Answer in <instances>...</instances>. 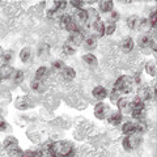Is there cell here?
Listing matches in <instances>:
<instances>
[{
    "mask_svg": "<svg viewBox=\"0 0 157 157\" xmlns=\"http://www.w3.org/2000/svg\"><path fill=\"white\" fill-rule=\"evenodd\" d=\"M137 98H140L143 102H147L152 100V97H153V90L151 89L149 86H141L137 89Z\"/></svg>",
    "mask_w": 157,
    "mask_h": 157,
    "instance_id": "7",
    "label": "cell"
},
{
    "mask_svg": "<svg viewBox=\"0 0 157 157\" xmlns=\"http://www.w3.org/2000/svg\"><path fill=\"white\" fill-rule=\"evenodd\" d=\"M156 21H157V14H156V11L153 9V11L151 12V14H149V18H148V22H149V25H151V29H153L156 26Z\"/></svg>",
    "mask_w": 157,
    "mask_h": 157,
    "instance_id": "40",
    "label": "cell"
},
{
    "mask_svg": "<svg viewBox=\"0 0 157 157\" xmlns=\"http://www.w3.org/2000/svg\"><path fill=\"white\" fill-rule=\"evenodd\" d=\"M72 17L70 16V14H62L60 17H59V24H60V26L62 28H66V25L68 22H71L72 21Z\"/></svg>",
    "mask_w": 157,
    "mask_h": 157,
    "instance_id": "37",
    "label": "cell"
},
{
    "mask_svg": "<svg viewBox=\"0 0 157 157\" xmlns=\"http://www.w3.org/2000/svg\"><path fill=\"white\" fill-rule=\"evenodd\" d=\"M92 96L96 98V100H98V102H102L105 100V98H107V96H109V92H107V89L105 86L102 85H97L93 88L92 90Z\"/></svg>",
    "mask_w": 157,
    "mask_h": 157,
    "instance_id": "6",
    "label": "cell"
},
{
    "mask_svg": "<svg viewBox=\"0 0 157 157\" xmlns=\"http://www.w3.org/2000/svg\"><path fill=\"white\" fill-rule=\"evenodd\" d=\"M0 81H2V77H0Z\"/></svg>",
    "mask_w": 157,
    "mask_h": 157,
    "instance_id": "48",
    "label": "cell"
},
{
    "mask_svg": "<svg viewBox=\"0 0 157 157\" xmlns=\"http://www.w3.org/2000/svg\"><path fill=\"white\" fill-rule=\"evenodd\" d=\"M63 52H64L66 55H68V56L75 55V54H76V47H75V46H72L71 43L67 41L64 45H63Z\"/></svg>",
    "mask_w": 157,
    "mask_h": 157,
    "instance_id": "32",
    "label": "cell"
},
{
    "mask_svg": "<svg viewBox=\"0 0 157 157\" xmlns=\"http://www.w3.org/2000/svg\"><path fill=\"white\" fill-rule=\"evenodd\" d=\"M84 33L80 32V30H76V32H73V33H70V37H68V42L71 43L72 46H81L82 43H84Z\"/></svg>",
    "mask_w": 157,
    "mask_h": 157,
    "instance_id": "4",
    "label": "cell"
},
{
    "mask_svg": "<svg viewBox=\"0 0 157 157\" xmlns=\"http://www.w3.org/2000/svg\"><path fill=\"white\" fill-rule=\"evenodd\" d=\"M7 155H8V157H22L24 151H22V149H20L18 147H17V148L8 149V151H7Z\"/></svg>",
    "mask_w": 157,
    "mask_h": 157,
    "instance_id": "34",
    "label": "cell"
},
{
    "mask_svg": "<svg viewBox=\"0 0 157 157\" xmlns=\"http://www.w3.org/2000/svg\"><path fill=\"white\" fill-rule=\"evenodd\" d=\"M115 30H117V24L113 22L105 24V36H111V34H114Z\"/></svg>",
    "mask_w": 157,
    "mask_h": 157,
    "instance_id": "35",
    "label": "cell"
},
{
    "mask_svg": "<svg viewBox=\"0 0 157 157\" xmlns=\"http://www.w3.org/2000/svg\"><path fill=\"white\" fill-rule=\"evenodd\" d=\"M45 155H46V157H60L58 153H55V152H52V151H47Z\"/></svg>",
    "mask_w": 157,
    "mask_h": 157,
    "instance_id": "46",
    "label": "cell"
},
{
    "mask_svg": "<svg viewBox=\"0 0 157 157\" xmlns=\"http://www.w3.org/2000/svg\"><path fill=\"white\" fill-rule=\"evenodd\" d=\"M9 130V124L4 119H0V132H7Z\"/></svg>",
    "mask_w": 157,
    "mask_h": 157,
    "instance_id": "43",
    "label": "cell"
},
{
    "mask_svg": "<svg viewBox=\"0 0 157 157\" xmlns=\"http://www.w3.org/2000/svg\"><path fill=\"white\" fill-rule=\"evenodd\" d=\"M84 47L86 48L88 51H92V50H94V48L97 47V38L94 36H89V37H85L84 39Z\"/></svg>",
    "mask_w": 157,
    "mask_h": 157,
    "instance_id": "19",
    "label": "cell"
},
{
    "mask_svg": "<svg viewBox=\"0 0 157 157\" xmlns=\"http://www.w3.org/2000/svg\"><path fill=\"white\" fill-rule=\"evenodd\" d=\"M76 20L81 24H85L86 20H88V12L85 8H81V9H76Z\"/></svg>",
    "mask_w": 157,
    "mask_h": 157,
    "instance_id": "26",
    "label": "cell"
},
{
    "mask_svg": "<svg viewBox=\"0 0 157 157\" xmlns=\"http://www.w3.org/2000/svg\"><path fill=\"white\" fill-rule=\"evenodd\" d=\"M113 89L118 90L119 93H122V94H130L132 89H134V81H132V78L130 76L122 75L115 80Z\"/></svg>",
    "mask_w": 157,
    "mask_h": 157,
    "instance_id": "2",
    "label": "cell"
},
{
    "mask_svg": "<svg viewBox=\"0 0 157 157\" xmlns=\"http://www.w3.org/2000/svg\"><path fill=\"white\" fill-rule=\"evenodd\" d=\"M122 132L124 135L136 134V122H124L123 126H122Z\"/></svg>",
    "mask_w": 157,
    "mask_h": 157,
    "instance_id": "18",
    "label": "cell"
},
{
    "mask_svg": "<svg viewBox=\"0 0 157 157\" xmlns=\"http://www.w3.org/2000/svg\"><path fill=\"white\" fill-rule=\"evenodd\" d=\"M126 136H128L131 149L139 148V147L141 145V143H143V137H141V135H139V134H132V135H126Z\"/></svg>",
    "mask_w": 157,
    "mask_h": 157,
    "instance_id": "12",
    "label": "cell"
},
{
    "mask_svg": "<svg viewBox=\"0 0 157 157\" xmlns=\"http://www.w3.org/2000/svg\"><path fill=\"white\" fill-rule=\"evenodd\" d=\"M13 72H14V68L11 64H3L0 67V77H2V80H9V78H12Z\"/></svg>",
    "mask_w": 157,
    "mask_h": 157,
    "instance_id": "8",
    "label": "cell"
},
{
    "mask_svg": "<svg viewBox=\"0 0 157 157\" xmlns=\"http://www.w3.org/2000/svg\"><path fill=\"white\" fill-rule=\"evenodd\" d=\"M48 54H50V46H48L47 43H41V45H38L37 55L39 58H47Z\"/></svg>",
    "mask_w": 157,
    "mask_h": 157,
    "instance_id": "21",
    "label": "cell"
},
{
    "mask_svg": "<svg viewBox=\"0 0 157 157\" xmlns=\"http://www.w3.org/2000/svg\"><path fill=\"white\" fill-rule=\"evenodd\" d=\"M3 147H4V149H7V151L12 149V148H17V147H18V139L16 136L9 135V136H7L6 139H4Z\"/></svg>",
    "mask_w": 157,
    "mask_h": 157,
    "instance_id": "11",
    "label": "cell"
},
{
    "mask_svg": "<svg viewBox=\"0 0 157 157\" xmlns=\"http://www.w3.org/2000/svg\"><path fill=\"white\" fill-rule=\"evenodd\" d=\"M70 4L73 8H76V9H81L82 7H84V3H82V2H77V0H72Z\"/></svg>",
    "mask_w": 157,
    "mask_h": 157,
    "instance_id": "44",
    "label": "cell"
},
{
    "mask_svg": "<svg viewBox=\"0 0 157 157\" xmlns=\"http://www.w3.org/2000/svg\"><path fill=\"white\" fill-rule=\"evenodd\" d=\"M56 14V9L55 8H50V9H47V12H46V16L47 18H54V16Z\"/></svg>",
    "mask_w": 157,
    "mask_h": 157,
    "instance_id": "45",
    "label": "cell"
},
{
    "mask_svg": "<svg viewBox=\"0 0 157 157\" xmlns=\"http://www.w3.org/2000/svg\"><path fill=\"white\" fill-rule=\"evenodd\" d=\"M107 97L110 98V101L113 102V104H117V101L121 98V97H119V92H118V90H114V89H113V90L109 93V96H107Z\"/></svg>",
    "mask_w": 157,
    "mask_h": 157,
    "instance_id": "41",
    "label": "cell"
},
{
    "mask_svg": "<svg viewBox=\"0 0 157 157\" xmlns=\"http://www.w3.org/2000/svg\"><path fill=\"white\" fill-rule=\"evenodd\" d=\"M24 78H25V73H24V71L14 70L13 76H12V80H13L14 84H21V82L24 81Z\"/></svg>",
    "mask_w": 157,
    "mask_h": 157,
    "instance_id": "27",
    "label": "cell"
},
{
    "mask_svg": "<svg viewBox=\"0 0 157 157\" xmlns=\"http://www.w3.org/2000/svg\"><path fill=\"white\" fill-rule=\"evenodd\" d=\"M30 88L34 92L41 93L42 90H45V85H43V80H38V78H34L30 82Z\"/></svg>",
    "mask_w": 157,
    "mask_h": 157,
    "instance_id": "25",
    "label": "cell"
},
{
    "mask_svg": "<svg viewBox=\"0 0 157 157\" xmlns=\"http://www.w3.org/2000/svg\"><path fill=\"white\" fill-rule=\"evenodd\" d=\"M60 73H62V77L64 78L66 81H72L73 78L76 77V71L73 70L72 67H68V66H66L63 70L60 71Z\"/></svg>",
    "mask_w": 157,
    "mask_h": 157,
    "instance_id": "16",
    "label": "cell"
},
{
    "mask_svg": "<svg viewBox=\"0 0 157 157\" xmlns=\"http://www.w3.org/2000/svg\"><path fill=\"white\" fill-rule=\"evenodd\" d=\"M134 119L137 121H143L144 119V110H131V114H130Z\"/></svg>",
    "mask_w": 157,
    "mask_h": 157,
    "instance_id": "36",
    "label": "cell"
},
{
    "mask_svg": "<svg viewBox=\"0 0 157 157\" xmlns=\"http://www.w3.org/2000/svg\"><path fill=\"white\" fill-rule=\"evenodd\" d=\"M90 28H92L93 32H96L97 37H104L105 36V22L102 21L101 18H98Z\"/></svg>",
    "mask_w": 157,
    "mask_h": 157,
    "instance_id": "13",
    "label": "cell"
},
{
    "mask_svg": "<svg viewBox=\"0 0 157 157\" xmlns=\"http://www.w3.org/2000/svg\"><path fill=\"white\" fill-rule=\"evenodd\" d=\"M47 151H52L58 153L60 157H75L76 155V151H75V147L71 141H66V140H59V141H52L50 148ZM46 151V152H47ZM45 152V153H46Z\"/></svg>",
    "mask_w": 157,
    "mask_h": 157,
    "instance_id": "1",
    "label": "cell"
},
{
    "mask_svg": "<svg viewBox=\"0 0 157 157\" xmlns=\"http://www.w3.org/2000/svg\"><path fill=\"white\" fill-rule=\"evenodd\" d=\"M134 46H135V43L131 37L123 38V41L121 42V47H122V50H123V52H131L134 50Z\"/></svg>",
    "mask_w": 157,
    "mask_h": 157,
    "instance_id": "17",
    "label": "cell"
},
{
    "mask_svg": "<svg viewBox=\"0 0 157 157\" xmlns=\"http://www.w3.org/2000/svg\"><path fill=\"white\" fill-rule=\"evenodd\" d=\"M48 75V68L46 66H42V67H39L38 70L36 71V77L34 78H38V80H43L46 76Z\"/></svg>",
    "mask_w": 157,
    "mask_h": 157,
    "instance_id": "31",
    "label": "cell"
},
{
    "mask_svg": "<svg viewBox=\"0 0 157 157\" xmlns=\"http://www.w3.org/2000/svg\"><path fill=\"white\" fill-rule=\"evenodd\" d=\"M152 39H153V38H151L149 34H144V36H141L139 38V47L143 51H145V54H148V51L151 50V42H152Z\"/></svg>",
    "mask_w": 157,
    "mask_h": 157,
    "instance_id": "9",
    "label": "cell"
},
{
    "mask_svg": "<svg viewBox=\"0 0 157 157\" xmlns=\"http://www.w3.org/2000/svg\"><path fill=\"white\" fill-rule=\"evenodd\" d=\"M33 106H34L33 102L26 97H22V98L20 97L16 101V107L18 110H26V109H30V107H33Z\"/></svg>",
    "mask_w": 157,
    "mask_h": 157,
    "instance_id": "15",
    "label": "cell"
},
{
    "mask_svg": "<svg viewBox=\"0 0 157 157\" xmlns=\"http://www.w3.org/2000/svg\"><path fill=\"white\" fill-rule=\"evenodd\" d=\"M18 56H20V60H21L22 63H28L32 59V48L30 47H24V48H21V51H20V54H18Z\"/></svg>",
    "mask_w": 157,
    "mask_h": 157,
    "instance_id": "20",
    "label": "cell"
},
{
    "mask_svg": "<svg viewBox=\"0 0 157 157\" xmlns=\"http://www.w3.org/2000/svg\"><path fill=\"white\" fill-rule=\"evenodd\" d=\"M43 156H45V153H43L41 149H37V151H32V149L24 151V155H22V157H43Z\"/></svg>",
    "mask_w": 157,
    "mask_h": 157,
    "instance_id": "33",
    "label": "cell"
},
{
    "mask_svg": "<svg viewBox=\"0 0 157 157\" xmlns=\"http://www.w3.org/2000/svg\"><path fill=\"white\" fill-rule=\"evenodd\" d=\"M130 107H131V110H144L145 109V102H143L140 98L135 97L132 101H130Z\"/></svg>",
    "mask_w": 157,
    "mask_h": 157,
    "instance_id": "22",
    "label": "cell"
},
{
    "mask_svg": "<svg viewBox=\"0 0 157 157\" xmlns=\"http://www.w3.org/2000/svg\"><path fill=\"white\" fill-rule=\"evenodd\" d=\"M139 16L137 14H131V16L127 17L126 20V24H127V26H128L131 30H135V29L137 28V22H139Z\"/></svg>",
    "mask_w": 157,
    "mask_h": 157,
    "instance_id": "24",
    "label": "cell"
},
{
    "mask_svg": "<svg viewBox=\"0 0 157 157\" xmlns=\"http://www.w3.org/2000/svg\"><path fill=\"white\" fill-rule=\"evenodd\" d=\"M3 51H4V50H3V47H2V46H0V56H2V55H3Z\"/></svg>",
    "mask_w": 157,
    "mask_h": 157,
    "instance_id": "47",
    "label": "cell"
},
{
    "mask_svg": "<svg viewBox=\"0 0 157 157\" xmlns=\"http://www.w3.org/2000/svg\"><path fill=\"white\" fill-rule=\"evenodd\" d=\"M14 58V54L12 50H6L3 51V55H2V60L4 62V64H11V62L13 60Z\"/></svg>",
    "mask_w": 157,
    "mask_h": 157,
    "instance_id": "29",
    "label": "cell"
},
{
    "mask_svg": "<svg viewBox=\"0 0 157 157\" xmlns=\"http://www.w3.org/2000/svg\"><path fill=\"white\" fill-rule=\"evenodd\" d=\"M117 107H118V111H119L122 115H126V114H131L130 101L127 100L126 97H121L119 100L117 101Z\"/></svg>",
    "mask_w": 157,
    "mask_h": 157,
    "instance_id": "5",
    "label": "cell"
},
{
    "mask_svg": "<svg viewBox=\"0 0 157 157\" xmlns=\"http://www.w3.org/2000/svg\"><path fill=\"white\" fill-rule=\"evenodd\" d=\"M98 11L102 13H110L111 11H114V3L110 0H102L98 3Z\"/></svg>",
    "mask_w": 157,
    "mask_h": 157,
    "instance_id": "14",
    "label": "cell"
},
{
    "mask_svg": "<svg viewBox=\"0 0 157 157\" xmlns=\"http://www.w3.org/2000/svg\"><path fill=\"white\" fill-rule=\"evenodd\" d=\"M140 32H148L151 29V25L148 22V18H139V22H137V28Z\"/></svg>",
    "mask_w": 157,
    "mask_h": 157,
    "instance_id": "28",
    "label": "cell"
},
{
    "mask_svg": "<svg viewBox=\"0 0 157 157\" xmlns=\"http://www.w3.org/2000/svg\"><path fill=\"white\" fill-rule=\"evenodd\" d=\"M106 119L111 126H118V124L122 123V121H123V115H122L119 111H110V114L107 115Z\"/></svg>",
    "mask_w": 157,
    "mask_h": 157,
    "instance_id": "10",
    "label": "cell"
},
{
    "mask_svg": "<svg viewBox=\"0 0 157 157\" xmlns=\"http://www.w3.org/2000/svg\"><path fill=\"white\" fill-rule=\"evenodd\" d=\"M145 72L152 77L156 76V63L153 60H148L145 63Z\"/></svg>",
    "mask_w": 157,
    "mask_h": 157,
    "instance_id": "30",
    "label": "cell"
},
{
    "mask_svg": "<svg viewBox=\"0 0 157 157\" xmlns=\"http://www.w3.org/2000/svg\"><path fill=\"white\" fill-rule=\"evenodd\" d=\"M119 18H121V14L118 11H111L110 12V17L107 21L109 22H113V24H117V21H119Z\"/></svg>",
    "mask_w": 157,
    "mask_h": 157,
    "instance_id": "38",
    "label": "cell"
},
{
    "mask_svg": "<svg viewBox=\"0 0 157 157\" xmlns=\"http://www.w3.org/2000/svg\"><path fill=\"white\" fill-rule=\"evenodd\" d=\"M66 7H67V3L66 2H54V4H52V8H55L56 12L64 11Z\"/></svg>",
    "mask_w": 157,
    "mask_h": 157,
    "instance_id": "39",
    "label": "cell"
},
{
    "mask_svg": "<svg viewBox=\"0 0 157 157\" xmlns=\"http://www.w3.org/2000/svg\"><path fill=\"white\" fill-rule=\"evenodd\" d=\"M110 114V107L104 102H97L94 105V117L97 119H105Z\"/></svg>",
    "mask_w": 157,
    "mask_h": 157,
    "instance_id": "3",
    "label": "cell"
},
{
    "mask_svg": "<svg viewBox=\"0 0 157 157\" xmlns=\"http://www.w3.org/2000/svg\"><path fill=\"white\" fill-rule=\"evenodd\" d=\"M51 67L54 68V70H58V71H62L63 68H64V63H63V60H55L51 63Z\"/></svg>",
    "mask_w": 157,
    "mask_h": 157,
    "instance_id": "42",
    "label": "cell"
},
{
    "mask_svg": "<svg viewBox=\"0 0 157 157\" xmlns=\"http://www.w3.org/2000/svg\"><path fill=\"white\" fill-rule=\"evenodd\" d=\"M82 60L90 67H96L98 64V60H97L96 55L92 54V52H88V54H85V55H82Z\"/></svg>",
    "mask_w": 157,
    "mask_h": 157,
    "instance_id": "23",
    "label": "cell"
}]
</instances>
